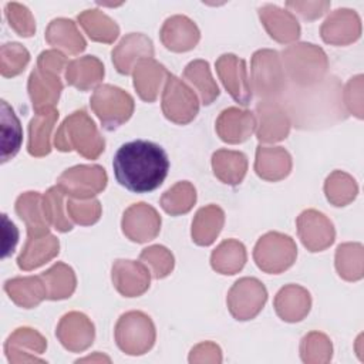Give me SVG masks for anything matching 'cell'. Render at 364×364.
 <instances>
[{
	"instance_id": "cell-43",
	"label": "cell",
	"mask_w": 364,
	"mask_h": 364,
	"mask_svg": "<svg viewBox=\"0 0 364 364\" xmlns=\"http://www.w3.org/2000/svg\"><path fill=\"white\" fill-rule=\"evenodd\" d=\"M67 209L71 215V218L81 225H91L98 220L101 208L98 200H90L84 203H77L74 200H68Z\"/></svg>"
},
{
	"instance_id": "cell-10",
	"label": "cell",
	"mask_w": 364,
	"mask_h": 364,
	"mask_svg": "<svg viewBox=\"0 0 364 364\" xmlns=\"http://www.w3.org/2000/svg\"><path fill=\"white\" fill-rule=\"evenodd\" d=\"M218 73L223 81V85L230 92V95L242 105L250 102L252 94L246 80L245 61L239 60L233 54L222 55L216 63Z\"/></svg>"
},
{
	"instance_id": "cell-37",
	"label": "cell",
	"mask_w": 364,
	"mask_h": 364,
	"mask_svg": "<svg viewBox=\"0 0 364 364\" xmlns=\"http://www.w3.org/2000/svg\"><path fill=\"white\" fill-rule=\"evenodd\" d=\"M196 200L195 188L188 182H179L162 196V208L171 215L188 212Z\"/></svg>"
},
{
	"instance_id": "cell-36",
	"label": "cell",
	"mask_w": 364,
	"mask_h": 364,
	"mask_svg": "<svg viewBox=\"0 0 364 364\" xmlns=\"http://www.w3.org/2000/svg\"><path fill=\"white\" fill-rule=\"evenodd\" d=\"M185 77L196 85L199 90L202 102L205 105H209L218 95H219V88L212 80L210 71H209V64L202 60H196L188 64L185 68Z\"/></svg>"
},
{
	"instance_id": "cell-42",
	"label": "cell",
	"mask_w": 364,
	"mask_h": 364,
	"mask_svg": "<svg viewBox=\"0 0 364 364\" xmlns=\"http://www.w3.org/2000/svg\"><path fill=\"white\" fill-rule=\"evenodd\" d=\"M141 260L151 264L154 269V276L156 279L165 277L173 267V259L169 252L162 246H152L144 249L141 253Z\"/></svg>"
},
{
	"instance_id": "cell-38",
	"label": "cell",
	"mask_w": 364,
	"mask_h": 364,
	"mask_svg": "<svg viewBox=\"0 0 364 364\" xmlns=\"http://www.w3.org/2000/svg\"><path fill=\"white\" fill-rule=\"evenodd\" d=\"M31 347L34 351L41 353L46 348V340L34 330L23 327L17 328L6 341L4 351L9 361L17 354L21 353L24 348Z\"/></svg>"
},
{
	"instance_id": "cell-30",
	"label": "cell",
	"mask_w": 364,
	"mask_h": 364,
	"mask_svg": "<svg viewBox=\"0 0 364 364\" xmlns=\"http://www.w3.org/2000/svg\"><path fill=\"white\" fill-rule=\"evenodd\" d=\"M104 75V67L92 55H87L78 60H74L67 67L65 78L68 84L80 88V90H88L94 84H97Z\"/></svg>"
},
{
	"instance_id": "cell-45",
	"label": "cell",
	"mask_w": 364,
	"mask_h": 364,
	"mask_svg": "<svg viewBox=\"0 0 364 364\" xmlns=\"http://www.w3.org/2000/svg\"><path fill=\"white\" fill-rule=\"evenodd\" d=\"M65 64V57L58 53V51H43L38 55V61H37V67L43 68V70H48L53 71L55 74H58L63 68V65Z\"/></svg>"
},
{
	"instance_id": "cell-14",
	"label": "cell",
	"mask_w": 364,
	"mask_h": 364,
	"mask_svg": "<svg viewBox=\"0 0 364 364\" xmlns=\"http://www.w3.org/2000/svg\"><path fill=\"white\" fill-rule=\"evenodd\" d=\"M57 336L65 348L84 350L92 343L94 327L84 314L70 313L60 321Z\"/></svg>"
},
{
	"instance_id": "cell-17",
	"label": "cell",
	"mask_w": 364,
	"mask_h": 364,
	"mask_svg": "<svg viewBox=\"0 0 364 364\" xmlns=\"http://www.w3.org/2000/svg\"><path fill=\"white\" fill-rule=\"evenodd\" d=\"M58 253V240L46 233L38 236H27L26 246L17 259V264L23 270L36 269Z\"/></svg>"
},
{
	"instance_id": "cell-25",
	"label": "cell",
	"mask_w": 364,
	"mask_h": 364,
	"mask_svg": "<svg viewBox=\"0 0 364 364\" xmlns=\"http://www.w3.org/2000/svg\"><path fill=\"white\" fill-rule=\"evenodd\" d=\"M164 75H168L164 65L149 58L139 60L138 64L135 65V74H134V85L139 97L145 101H154L156 98L158 87L161 85Z\"/></svg>"
},
{
	"instance_id": "cell-23",
	"label": "cell",
	"mask_w": 364,
	"mask_h": 364,
	"mask_svg": "<svg viewBox=\"0 0 364 364\" xmlns=\"http://www.w3.org/2000/svg\"><path fill=\"white\" fill-rule=\"evenodd\" d=\"M16 212L27 226L28 236H38L48 233L41 196L38 192H26L18 196L16 202Z\"/></svg>"
},
{
	"instance_id": "cell-5",
	"label": "cell",
	"mask_w": 364,
	"mask_h": 364,
	"mask_svg": "<svg viewBox=\"0 0 364 364\" xmlns=\"http://www.w3.org/2000/svg\"><path fill=\"white\" fill-rule=\"evenodd\" d=\"M253 82L259 97H276L284 91L286 81L279 63V54L260 50L253 55Z\"/></svg>"
},
{
	"instance_id": "cell-27",
	"label": "cell",
	"mask_w": 364,
	"mask_h": 364,
	"mask_svg": "<svg viewBox=\"0 0 364 364\" xmlns=\"http://www.w3.org/2000/svg\"><path fill=\"white\" fill-rule=\"evenodd\" d=\"M291 162L289 154L277 148H262L257 149V159H256V172L259 176L269 179V181H277L284 178L290 171Z\"/></svg>"
},
{
	"instance_id": "cell-32",
	"label": "cell",
	"mask_w": 364,
	"mask_h": 364,
	"mask_svg": "<svg viewBox=\"0 0 364 364\" xmlns=\"http://www.w3.org/2000/svg\"><path fill=\"white\" fill-rule=\"evenodd\" d=\"M212 164L215 175L225 183H240L246 172V158L242 152L218 151L213 154Z\"/></svg>"
},
{
	"instance_id": "cell-39",
	"label": "cell",
	"mask_w": 364,
	"mask_h": 364,
	"mask_svg": "<svg viewBox=\"0 0 364 364\" xmlns=\"http://www.w3.org/2000/svg\"><path fill=\"white\" fill-rule=\"evenodd\" d=\"M30 60L28 51L18 43H7L1 47L0 70L3 77H14L20 74Z\"/></svg>"
},
{
	"instance_id": "cell-1",
	"label": "cell",
	"mask_w": 364,
	"mask_h": 364,
	"mask_svg": "<svg viewBox=\"0 0 364 364\" xmlns=\"http://www.w3.org/2000/svg\"><path fill=\"white\" fill-rule=\"evenodd\" d=\"M112 168L121 186L135 193H146L162 185L169 171V159L161 145L135 139L118 148Z\"/></svg>"
},
{
	"instance_id": "cell-26",
	"label": "cell",
	"mask_w": 364,
	"mask_h": 364,
	"mask_svg": "<svg viewBox=\"0 0 364 364\" xmlns=\"http://www.w3.org/2000/svg\"><path fill=\"white\" fill-rule=\"evenodd\" d=\"M0 128H1V162L4 164L18 152L21 139H23L20 121L14 114L13 108L4 100H1Z\"/></svg>"
},
{
	"instance_id": "cell-41",
	"label": "cell",
	"mask_w": 364,
	"mask_h": 364,
	"mask_svg": "<svg viewBox=\"0 0 364 364\" xmlns=\"http://www.w3.org/2000/svg\"><path fill=\"white\" fill-rule=\"evenodd\" d=\"M6 17L10 27L21 37H30L36 31L34 18L30 10L20 3H7L6 4Z\"/></svg>"
},
{
	"instance_id": "cell-22",
	"label": "cell",
	"mask_w": 364,
	"mask_h": 364,
	"mask_svg": "<svg viewBox=\"0 0 364 364\" xmlns=\"http://www.w3.org/2000/svg\"><path fill=\"white\" fill-rule=\"evenodd\" d=\"M152 54L154 48L149 38L142 34H129L112 51V60L121 74H129L134 58L144 60L152 57Z\"/></svg>"
},
{
	"instance_id": "cell-33",
	"label": "cell",
	"mask_w": 364,
	"mask_h": 364,
	"mask_svg": "<svg viewBox=\"0 0 364 364\" xmlns=\"http://www.w3.org/2000/svg\"><path fill=\"white\" fill-rule=\"evenodd\" d=\"M47 289V299H67L75 289V277L71 267L57 263L50 270L41 274Z\"/></svg>"
},
{
	"instance_id": "cell-20",
	"label": "cell",
	"mask_w": 364,
	"mask_h": 364,
	"mask_svg": "<svg viewBox=\"0 0 364 364\" xmlns=\"http://www.w3.org/2000/svg\"><path fill=\"white\" fill-rule=\"evenodd\" d=\"M259 14L270 37L274 40L287 43L299 37V23L289 11H284L276 6H264L259 10Z\"/></svg>"
},
{
	"instance_id": "cell-16",
	"label": "cell",
	"mask_w": 364,
	"mask_h": 364,
	"mask_svg": "<svg viewBox=\"0 0 364 364\" xmlns=\"http://www.w3.org/2000/svg\"><path fill=\"white\" fill-rule=\"evenodd\" d=\"M255 125V117L250 111L228 108L220 114L216 129L225 142L236 144L246 141L253 132Z\"/></svg>"
},
{
	"instance_id": "cell-2",
	"label": "cell",
	"mask_w": 364,
	"mask_h": 364,
	"mask_svg": "<svg viewBox=\"0 0 364 364\" xmlns=\"http://www.w3.org/2000/svg\"><path fill=\"white\" fill-rule=\"evenodd\" d=\"M54 142L60 151H71L75 148L81 155L90 159L97 158L104 151V139L85 111H75L65 118L55 134Z\"/></svg>"
},
{
	"instance_id": "cell-28",
	"label": "cell",
	"mask_w": 364,
	"mask_h": 364,
	"mask_svg": "<svg viewBox=\"0 0 364 364\" xmlns=\"http://www.w3.org/2000/svg\"><path fill=\"white\" fill-rule=\"evenodd\" d=\"M310 297L306 290L297 286L282 289L276 297V310L286 321H297L309 311Z\"/></svg>"
},
{
	"instance_id": "cell-12",
	"label": "cell",
	"mask_w": 364,
	"mask_h": 364,
	"mask_svg": "<svg viewBox=\"0 0 364 364\" xmlns=\"http://www.w3.org/2000/svg\"><path fill=\"white\" fill-rule=\"evenodd\" d=\"M63 84L58 74L37 67L28 78V94L36 111L51 108L60 95Z\"/></svg>"
},
{
	"instance_id": "cell-4",
	"label": "cell",
	"mask_w": 364,
	"mask_h": 364,
	"mask_svg": "<svg viewBox=\"0 0 364 364\" xmlns=\"http://www.w3.org/2000/svg\"><path fill=\"white\" fill-rule=\"evenodd\" d=\"M296 259V245L291 237L280 233H267L255 247L257 266L269 273H279L293 264Z\"/></svg>"
},
{
	"instance_id": "cell-19",
	"label": "cell",
	"mask_w": 364,
	"mask_h": 364,
	"mask_svg": "<svg viewBox=\"0 0 364 364\" xmlns=\"http://www.w3.org/2000/svg\"><path fill=\"white\" fill-rule=\"evenodd\" d=\"M58 118V111L51 108H44L36 111L34 118L30 121V136H28V152L33 156H43L47 155L50 148V134L54 127V122Z\"/></svg>"
},
{
	"instance_id": "cell-18",
	"label": "cell",
	"mask_w": 364,
	"mask_h": 364,
	"mask_svg": "<svg viewBox=\"0 0 364 364\" xmlns=\"http://www.w3.org/2000/svg\"><path fill=\"white\" fill-rule=\"evenodd\" d=\"M4 291L16 304L24 309L36 307L44 297L47 299V289L41 276L10 279L4 283Z\"/></svg>"
},
{
	"instance_id": "cell-34",
	"label": "cell",
	"mask_w": 364,
	"mask_h": 364,
	"mask_svg": "<svg viewBox=\"0 0 364 364\" xmlns=\"http://www.w3.org/2000/svg\"><path fill=\"white\" fill-rule=\"evenodd\" d=\"M78 21L90 38L95 41L112 43L119 34L118 26L100 10H85L78 16Z\"/></svg>"
},
{
	"instance_id": "cell-40",
	"label": "cell",
	"mask_w": 364,
	"mask_h": 364,
	"mask_svg": "<svg viewBox=\"0 0 364 364\" xmlns=\"http://www.w3.org/2000/svg\"><path fill=\"white\" fill-rule=\"evenodd\" d=\"M63 195L58 186L48 189L46 196L43 198V210L46 219L60 232L71 230L73 225L65 219L63 213Z\"/></svg>"
},
{
	"instance_id": "cell-7",
	"label": "cell",
	"mask_w": 364,
	"mask_h": 364,
	"mask_svg": "<svg viewBox=\"0 0 364 364\" xmlns=\"http://www.w3.org/2000/svg\"><path fill=\"white\" fill-rule=\"evenodd\" d=\"M107 185L104 168L98 165H80L67 169L58 178V188L75 198H90L102 191Z\"/></svg>"
},
{
	"instance_id": "cell-8",
	"label": "cell",
	"mask_w": 364,
	"mask_h": 364,
	"mask_svg": "<svg viewBox=\"0 0 364 364\" xmlns=\"http://www.w3.org/2000/svg\"><path fill=\"white\" fill-rule=\"evenodd\" d=\"M266 289L256 279H240L232 287L228 303L230 313L237 320L252 318L266 301Z\"/></svg>"
},
{
	"instance_id": "cell-9",
	"label": "cell",
	"mask_w": 364,
	"mask_h": 364,
	"mask_svg": "<svg viewBox=\"0 0 364 364\" xmlns=\"http://www.w3.org/2000/svg\"><path fill=\"white\" fill-rule=\"evenodd\" d=\"M159 225L161 219L155 209L145 203L131 206L124 213L122 219L124 233L134 242H146L154 239L159 230Z\"/></svg>"
},
{
	"instance_id": "cell-11",
	"label": "cell",
	"mask_w": 364,
	"mask_h": 364,
	"mask_svg": "<svg viewBox=\"0 0 364 364\" xmlns=\"http://www.w3.org/2000/svg\"><path fill=\"white\" fill-rule=\"evenodd\" d=\"M297 223L301 242L311 252L321 250L333 242V226L324 215L316 210H306L300 215Z\"/></svg>"
},
{
	"instance_id": "cell-46",
	"label": "cell",
	"mask_w": 364,
	"mask_h": 364,
	"mask_svg": "<svg viewBox=\"0 0 364 364\" xmlns=\"http://www.w3.org/2000/svg\"><path fill=\"white\" fill-rule=\"evenodd\" d=\"M327 6H328V3H291V1L287 3V7L297 10L306 18H314V17L323 14V11Z\"/></svg>"
},
{
	"instance_id": "cell-13",
	"label": "cell",
	"mask_w": 364,
	"mask_h": 364,
	"mask_svg": "<svg viewBox=\"0 0 364 364\" xmlns=\"http://www.w3.org/2000/svg\"><path fill=\"white\" fill-rule=\"evenodd\" d=\"M112 280L119 293L134 297L149 287V273L139 263L131 260H117L112 267Z\"/></svg>"
},
{
	"instance_id": "cell-31",
	"label": "cell",
	"mask_w": 364,
	"mask_h": 364,
	"mask_svg": "<svg viewBox=\"0 0 364 364\" xmlns=\"http://www.w3.org/2000/svg\"><path fill=\"white\" fill-rule=\"evenodd\" d=\"M223 225V212L220 208L210 205L202 208L192 225V237L198 245H210Z\"/></svg>"
},
{
	"instance_id": "cell-29",
	"label": "cell",
	"mask_w": 364,
	"mask_h": 364,
	"mask_svg": "<svg viewBox=\"0 0 364 364\" xmlns=\"http://www.w3.org/2000/svg\"><path fill=\"white\" fill-rule=\"evenodd\" d=\"M46 38L51 46L61 47L73 54L80 53L85 48V41L82 36L77 31L75 24L71 20H53L47 28Z\"/></svg>"
},
{
	"instance_id": "cell-24",
	"label": "cell",
	"mask_w": 364,
	"mask_h": 364,
	"mask_svg": "<svg viewBox=\"0 0 364 364\" xmlns=\"http://www.w3.org/2000/svg\"><path fill=\"white\" fill-rule=\"evenodd\" d=\"M139 311H131L124 314L117 326V341L118 346L127 351L128 354H135V336L138 338H141L148 347L152 346L154 343V326L152 323L146 324L145 327L139 328V331L136 330L138 321L141 318Z\"/></svg>"
},
{
	"instance_id": "cell-15",
	"label": "cell",
	"mask_w": 364,
	"mask_h": 364,
	"mask_svg": "<svg viewBox=\"0 0 364 364\" xmlns=\"http://www.w3.org/2000/svg\"><path fill=\"white\" fill-rule=\"evenodd\" d=\"M162 43L173 51H186L195 47L199 40V30L185 16H173L168 18L161 31Z\"/></svg>"
},
{
	"instance_id": "cell-21",
	"label": "cell",
	"mask_w": 364,
	"mask_h": 364,
	"mask_svg": "<svg viewBox=\"0 0 364 364\" xmlns=\"http://www.w3.org/2000/svg\"><path fill=\"white\" fill-rule=\"evenodd\" d=\"M260 118V128L257 131L259 141L270 142L280 141L289 134V121L284 111L272 101L260 102L256 108Z\"/></svg>"
},
{
	"instance_id": "cell-44",
	"label": "cell",
	"mask_w": 364,
	"mask_h": 364,
	"mask_svg": "<svg viewBox=\"0 0 364 364\" xmlns=\"http://www.w3.org/2000/svg\"><path fill=\"white\" fill-rule=\"evenodd\" d=\"M3 219V257L10 256L14 252V247L18 240V230L13 222L9 220L7 215H1Z\"/></svg>"
},
{
	"instance_id": "cell-35",
	"label": "cell",
	"mask_w": 364,
	"mask_h": 364,
	"mask_svg": "<svg viewBox=\"0 0 364 364\" xmlns=\"http://www.w3.org/2000/svg\"><path fill=\"white\" fill-rule=\"evenodd\" d=\"M246 255L242 243L236 240L223 242L213 253H212V266L215 270L223 274H233L240 270L245 264Z\"/></svg>"
},
{
	"instance_id": "cell-6",
	"label": "cell",
	"mask_w": 364,
	"mask_h": 364,
	"mask_svg": "<svg viewBox=\"0 0 364 364\" xmlns=\"http://www.w3.org/2000/svg\"><path fill=\"white\" fill-rule=\"evenodd\" d=\"M162 108L165 117L178 124H186L198 112L196 95L175 75L168 74Z\"/></svg>"
},
{
	"instance_id": "cell-3",
	"label": "cell",
	"mask_w": 364,
	"mask_h": 364,
	"mask_svg": "<svg viewBox=\"0 0 364 364\" xmlns=\"http://www.w3.org/2000/svg\"><path fill=\"white\" fill-rule=\"evenodd\" d=\"M91 107L101 119L104 128L115 129L131 117L134 100L129 94L117 87L101 85L95 90L91 98Z\"/></svg>"
}]
</instances>
